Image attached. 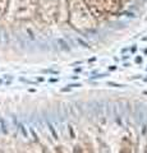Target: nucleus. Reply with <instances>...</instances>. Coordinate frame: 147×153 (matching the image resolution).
<instances>
[{"mask_svg": "<svg viewBox=\"0 0 147 153\" xmlns=\"http://www.w3.org/2000/svg\"><path fill=\"white\" fill-rule=\"evenodd\" d=\"M69 23L75 30L79 31H91L97 25V21L92 17L87 9L83 0H69L67 7Z\"/></svg>", "mask_w": 147, "mask_h": 153, "instance_id": "f257e3e1", "label": "nucleus"}, {"mask_svg": "<svg viewBox=\"0 0 147 153\" xmlns=\"http://www.w3.org/2000/svg\"><path fill=\"white\" fill-rule=\"evenodd\" d=\"M39 9V0H18L16 16L22 19L32 18Z\"/></svg>", "mask_w": 147, "mask_h": 153, "instance_id": "f03ea898", "label": "nucleus"}, {"mask_svg": "<svg viewBox=\"0 0 147 153\" xmlns=\"http://www.w3.org/2000/svg\"><path fill=\"white\" fill-rule=\"evenodd\" d=\"M107 16L116 14L122 9V0H96Z\"/></svg>", "mask_w": 147, "mask_h": 153, "instance_id": "7ed1b4c3", "label": "nucleus"}, {"mask_svg": "<svg viewBox=\"0 0 147 153\" xmlns=\"http://www.w3.org/2000/svg\"><path fill=\"white\" fill-rule=\"evenodd\" d=\"M119 153H132V143L128 138H124L120 143Z\"/></svg>", "mask_w": 147, "mask_h": 153, "instance_id": "20e7f679", "label": "nucleus"}, {"mask_svg": "<svg viewBox=\"0 0 147 153\" xmlns=\"http://www.w3.org/2000/svg\"><path fill=\"white\" fill-rule=\"evenodd\" d=\"M74 153H92L91 149H88L87 147H83V146H75L74 147Z\"/></svg>", "mask_w": 147, "mask_h": 153, "instance_id": "39448f33", "label": "nucleus"}, {"mask_svg": "<svg viewBox=\"0 0 147 153\" xmlns=\"http://www.w3.org/2000/svg\"><path fill=\"white\" fill-rule=\"evenodd\" d=\"M8 8V0H0V16L5 13V9Z\"/></svg>", "mask_w": 147, "mask_h": 153, "instance_id": "423d86ee", "label": "nucleus"}, {"mask_svg": "<svg viewBox=\"0 0 147 153\" xmlns=\"http://www.w3.org/2000/svg\"><path fill=\"white\" fill-rule=\"evenodd\" d=\"M56 153H63V151H61V149H58V151H56Z\"/></svg>", "mask_w": 147, "mask_h": 153, "instance_id": "0eeeda50", "label": "nucleus"}]
</instances>
